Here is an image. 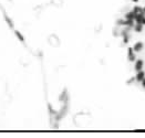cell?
<instances>
[{
    "label": "cell",
    "mask_w": 145,
    "mask_h": 138,
    "mask_svg": "<svg viewBox=\"0 0 145 138\" xmlns=\"http://www.w3.org/2000/svg\"><path fill=\"white\" fill-rule=\"evenodd\" d=\"M135 77H136V80H137V82H143V80L145 78V73L143 72V71H138V72H136V75H135Z\"/></svg>",
    "instance_id": "6da1fadb"
},
{
    "label": "cell",
    "mask_w": 145,
    "mask_h": 138,
    "mask_svg": "<svg viewBox=\"0 0 145 138\" xmlns=\"http://www.w3.org/2000/svg\"><path fill=\"white\" fill-rule=\"evenodd\" d=\"M142 66H143V61L142 60H137L136 63H135V71H142Z\"/></svg>",
    "instance_id": "7a4b0ae2"
}]
</instances>
